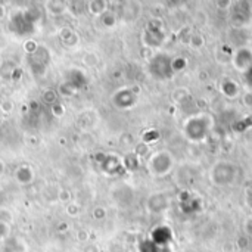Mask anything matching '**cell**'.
I'll return each mask as SVG.
<instances>
[{
  "instance_id": "1",
  "label": "cell",
  "mask_w": 252,
  "mask_h": 252,
  "mask_svg": "<svg viewBox=\"0 0 252 252\" xmlns=\"http://www.w3.org/2000/svg\"><path fill=\"white\" fill-rule=\"evenodd\" d=\"M235 177L236 168L226 161L217 162L211 170V180L216 186H227L235 180Z\"/></svg>"
}]
</instances>
